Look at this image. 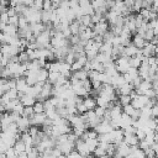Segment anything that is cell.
<instances>
[{"instance_id": "cell-18", "label": "cell", "mask_w": 158, "mask_h": 158, "mask_svg": "<svg viewBox=\"0 0 158 158\" xmlns=\"http://www.w3.org/2000/svg\"><path fill=\"white\" fill-rule=\"evenodd\" d=\"M4 156H5V158H16V157H17V154L15 153V151H14L12 147H10V148L4 153Z\"/></svg>"}, {"instance_id": "cell-10", "label": "cell", "mask_w": 158, "mask_h": 158, "mask_svg": "<svg viewBox=\"0 0 158 158\" xmlns=\"http://www.w3.org/2000/svg\"><path fill=\"white\" fill-rule=\"evenodd\" d=\"M81 102L84 104V106L86 107L88 111L94 110V109L96 107V101H95V99L91 98V96H85L84 99H81Z\"/></svg>"}, {"instance_id": "cell-15", "label": "cell", "mask_w": 158, "mask_h": 158, "mask_svg": "<svg viewBox=\"0 0 158 158\" xmlns=\"http://www.w3.org/2000/svg\"><path fill=\"white\" fill-rule=\"evenodd\" d=\"M33 109H32V106H27V107H25L23 106V110H22V112H21V116L22 117H26V118H31L32 116H33Z\"/></svg>"}, {"instance_id": "cell-9", "label": "cell", "mask_w": 158, "mask_h": 158, "mask_svg": "<svg viewBox=\"0 0 158 158\" xmlns=\"http://www.w3.org/2000/svg\"><path fill=\"white\" fill-rule=\"evenodd\" d=\"M131 40H132V41H131V43H132L136 48H138V49H142V48H143V46L147 43V41H146L142 36H139V35H137V33H136L133 37H131Z\"/></svg>"}, {"instance_id": "cell-4", "label": "cell", "mask_w": 158, "mask_h": 158, "mask_svg": "<svg viewBox=\"0 0 158 158\" xmlns=\"http://www.w3.org/2000/svg\"><path fill=\"white\" fill-rule=\"evenodd\" d=\"M115 152L118 153L121 157L126 158V157L130 154V152H131V147H130L128 144H126V143L122 141V142H120L118 144H115Z\"/></svg>"}, {"instance_id": "cell-5", "label": "cell", "mask_w": 158, "mask_h": 158, "mask_svg": "<svg viewBox=\"0 0 158 158\" xmlns=\"http://www.w3.org/2000/svg\"><path fill=\"white\" fill-rule=\"evenodd\" d=\"M115 90H116V94L117 95H130L135 90V88L132 86L131 83H123L121 86H118Z\"/></svg>"}, {"instance_id": "cell-20", "label": "cell", "mask_w": 158, "mask_h": 158, "mask_svg": "<svg viewBox=\"0 0 158 158\" xmlns=\"http://www.w3.org/2000/svg\"><path fill=\"white\" fill-rule=\"evenodd\" d=\"M67 158H84V157H83L81 154H79V153L74 149V151H72L69 154H67Z\"/></svg>"}, {"instance_id": "cell-7", "label": "cell", "mask_w": 158, "mask_h": 158, "mask_svg": "<svg viewBox=\"0 0 158 158\" xmlns=\"http://www.w3.org/2000/svg\"><path fill=\"white\" fill-rule=\"evenodd\" d=\"M44 120H46L44 112H42V114H33V116L30 118V123H31V126H38L40 127V126L43 125Z\"/></svg>"}, {"instance_id": "cell-19", "label": "cell", "mask_w": 158, "mask_h": 158, "mask_svg": "<svg viewBox=\"0 0 158 158\" xmlns=\"http://www.w3.org/2000/svg\"><path fill=\"white\" fill-rule=\"evenodd\" d=\"M9 25H12V26H16L17 27V23H19V16L15 15V16H11L9 17V21H7Z\"/></svg>"}, {"instance_id": "cell-27", "label": "cell", "mask_w": 158, "mask_h": 158, "mask_svg": "<svg viewBox=\"0 0 158 158\" xmlns=\"http://www.w3.org/2000/svg\"><path fill=\"white\" fill-rule=\"evenodd\" d=\"M146 158H156V157H146Z\"/></svg>"}, {"instance_id": "cell-12", "label": "cell", "mask_w": 158, "mask_h": 158, "mask_svg": "<svg viewBox=\"0 0 158 158\" xmlns=\"http://www.w3.org/2000/svg\"><path fill=\"white\" fill-rule=\"evenodd\" d=\"M12 148H14L15 153H16L17 156H20V154L25 153V151H26V144H25L21 139H16V142H15L14 146H12Z\"/></svg>"}, {"instance_id": "cell-22", "label": "cell", "mask_w": 158, "mask_h": 158, "mask_svg": "<svg viewBox=\"0 0 158 158\" xmlns=\"http://www.w3.org/2000/svg\"><path fill=\"white\" fill-rule=\"evenodd\" d=\"M111 158H123V157H121V156H120L118 153H116V152H115V153H114V154L111 156Z\"/></svg>"}, {"instance_id": "cell-14", "label": "cell", "mask_w": 158, "mask_h": 158, "mask_svg": "<svg viewBox=\"0 0 158 158\" xmlns=\"http://www.w3.org/2000/svg\"><path fill=\"white\" fill-rule=\"evenodd\" d=\"M59 77H60V74H59V73H57V72H52V73H49V72H48L47 81H48L49 84L54 85V84L57 83V80H58V78H59Z\"/></svg>"}, {"instance_id": "cell-3", "label": "cell", "mask_w": 158, "mask_h": 158, "mask_svg": "<svg viewBox=\"0 0 158 158\" xmlns=\"http://www.w3.org/2000/svg\"><path fill=\"white\" fill-rule=\"evenodd\" d=\"M95 131H96V133L98 135H104V133H109L110 131H112L114 128H112V126L110 125V121L109 120H101V122L94 128Z\"/></svg>"}, {"instance_id": "cell-23", "label": "cell", "mask_w": 158, "mask_h": 158, "mask_svg": "<svg viewBox=\"0 0 158 158\" xmlns=\"http://www.w3.org/2000/svg\"><path fill=\"white\" fill-rule=\"evenodd\" d=\"M17 158H28V156H27L26 153H22V154H20V156H17Z\"/></svg>"}, {"instance_id": "cell-8", "label": "cell", "mask_w": 158, "mask_h": 158, "mask_svg": "<svg viewBox=\"0 0 158 158\" xmlns=\"http://www.w3.org/2000/svg\"><path fill=\"white\" fill-rule=\"evenodd\" d=\"M19 100H20V102H21L25 107H27V106H33V104L36 102V99H35L33 96L28 95V94H22V95L19 98Z\"/></svg>"}, {"instance_id": "cell-16", "label": "cell", "mask_w": 158, "mask_h": 158, "mask_svg": "<svg viewBox=\"0 0 158 158\" xmlns=\"http://www.w3.org/2000/svg\"><path fill=\"white\" fill-rule=\"evenodd\" d=\"M32 109H33V112L35 114H42V112H44V107H43V102L42 101H36L33 104Z\"/></svg>"}, {"instance_id": "cell-17", "label": "cell", "mask_w": 158, "mask_h": 158, "mask_svg": "<svg viewBox=\"0 0 158 158\" xmlns=\"http://www.w3.org/2000/svg\"><path fill=\"white\" fill-rule=\"evenodd\" d=\"M40 131H41V128L38 126H30V128L27 130V133L33 138V137H36L40 133Z\"/></svg>"}, {"instance_id": "cell-2", "label": "cell", "mask_w": 158, "mask_h": 158, "mask_svg": "<svg viewBox=\"0 0 158 158\" xmlns=\"http://www.w3.org/2000/svg\"><path fill=\"white\" fill-rule=\"evenodd\" d=\"M74 149H75L79 154H81L84 158H88V157H90V154H91V152L89 151V148H88V146L85 144V142H84L83 139H80V138L77 139V142H75V144H74Z\"/></svg>"}, {"instance_id": "cell-25", "label": "cell", "mask_w": 158, "mask_h": 158, "mask_svg": "<svg viewBox=\"0 0 158 158\" xmlns=\"http://www.w3.org/2000/svg\"><path fill=\"white\" fill-rule=\"evenodd\" d=\"M99 158H111V157H109V156H106V154H105V156H102V157H99Z\"/></svg>"}, {"instance_id": "cell-1", "label": "cell", "mask_w": 158, "mask_h": 158, "mask_svg": "<svg viewBox=\"0 0 158 158\" xmlns=\"http://www.w3.org/2000/svg\"><path fill=\"white\" fill-rule=\"evenodd\" d=\"M148 98L147 96H144V95H138V94H136L133 98H131V105L135 107V109H137V110H141V109H143L146 105H147V102H148Z\"/></svg>"}, {"instance_id": "cell-13", "label": "cell", "mask_w": 158, "mask_h": 158, "mask_svg": "<svg viewBox=\"0 0 158 158\" xmlns=\"http://www.w3.org/2000/svg\"><path fill=\"white\" fill-rule=\"evenodd\" d=\"M84 142H85V144L88 146V148H89V151L93 153L94 152V149L98 147V144H99V141L96 139V138H86V139H84Z\"/></svg>"}, {"instance_id": "cell-24", "label": "cell", "mask_w": 158, "mask_h": 158, "mask_svg": "<svg viewBox=\"0 0 158 158\" xmlns=\"http://www.w3.org/2000/svg\"><path fill=\"white\" fill-rule=\"evenodd\" d=\"M57 158H67V156H64V154H60L59 157H57Z\"/></svg>"}, {"instance_id": "cell-26", "label": "cell", "mask_w": 158, "mask_h": 158, "mask_svg": "<svg viewBox=\"0 0 158 158\" xmlns=\"http://www.w3.org/2000/svg\"><path fill=\"white\" fill-rule=\"evenodd\" d=\"M1 143H2V139H1V137H0V144H1Z\"/></svg>"}, {"instance_id": "cell-11", "label": "cell", "mask_w": 158, "mask_h": 158, "mask_svg": "<svg viewBox=\"0 0 158 158\" xmlns=\"http://www.w3.org/2000/svg\"><path fill=\"white\" fill-rule=\"evenodd\" d=\"M123 142L126 144H128L130 147H137L139 141L135 135H125L123 136Z\"/></svg>"}, {"instance_id": "cell-21", "label": "cell", "mask_w": 158, "mask_h": 158, "mask_svg": "<svg viewBox=\"0 0 158 158\" xmlns=\"http://www.w3.org/2000/svg\"><path fill=\"white\" fill-rule=\"evenodd\" d=\"M9 148H10V147H9L7 144H5V143H1V144H0V153H2V154H4V153H5V152L9 149Z\"/></svg>"}, {"instance_id": "cell-6", "label": "cell", "mask_w": 158, "mask_h": 158, "mask_svg": "<svg viewBox=\"0 0 158 158\" xmlns=\"http://www.w3.org/2000/svg\"><path fill=\"white\" fill-rule=\"evenodd\" d=\"M16 126L19 128V132H26L30 128V126H31L30 118H26V117L20 116V118L16 121Z\"/></svg>"}]
</instances>
